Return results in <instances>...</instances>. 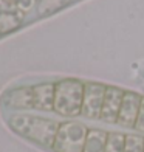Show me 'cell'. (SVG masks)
Listing matches in <instances>:
<instances>
[{
  "instance_id": "obj_9",
  "label": "cell",
  "mask_w": 144,
  "mask_h": 152,
  "mask_svg": "<svg viewBox=\"0 0 144 152\" xmlns=\"http://www.w3.org/2000/svg\"><path fill=\"white\" fill-rule=\"evenodd\" d=\"M107 138H108V132H105V130L88 129L84 152H104L105 144H107Z\"/></svg>"
},
{
  "instance_id": "obj_5",
  "label": "cell",
  "mask_w": 144,
  "mask_h": 152,
  "mask_svg": "<svg viewBox=\"0 0 144 152\" xmlns=\"http://www.w3.org/2000/svg\"><path fill=\"white\" fill-rule=\"evenodd\" d=\"M141 101H143V96H140L138 93L126 92L116 124H119L122 127H135L136 118H138V113H140V107H141Z\"/></svg>"
},
{
  "instance_id": "obj_13",
  "label": "cell",
  "mask_w": 144,
  "mask_h": 152,
  "mask_svg": "<svg viewBox=\"0 0 144 152\" xmlns=\"http://www.w3.org/2000/svg\"><path fill=\"white\" fill-rule=\"evenodd\" d=\"M135 130H138L140 134H144V96H143V101H141V107H140V113H138V118H136L135 123Z\"/></svg>"
},
{
  "instance_id": "obj_12",
  "label": "cell",
  "mask_w": 144,
  "mask_h": 152,
  "mask_svg": "<svg viewBox=\"0 0 144 152\" xmlns=\"http://www.w3.org/2000/svg\"><path fill=\"white\" fill-rule=\"evenodd\" d=\"M124 152H144V137L135 134L126 135Z\"/></svg>"
},
{
  "instance_id": "obj_11",
  "label": "cell",
  "mask_w": 144,
  "mask_h": 152,
  "mask_svg": "<svg viewBox=\"0 0 144 152\" xmlns=\"http://www.w3.org/2000/svg\"><path fill=\"white\" fill-rule=\"evenodd\" d=\"M68 2H70V0H40L39 6H37V11H39L40 16H47V14H51V12L60 10Z\"/></svg>"
},
{
  "instance_id": "obj_8",
  "label": "cell",
  "mask_w": 144,
  "mask_h": 152,
  "mask_svg": "<svg viewBox=\"0 0 144 152\" xmlns=\"http://www.w3.org/2000/svg\"><path fill=\"white\" fill-rule=\"evenodd\" d=\"M34 90V109L36 110H44V112H50L53 110L54 104V84H39L33 86Z\"/></svg>"
},
{
  "instance_id": "obj_4",
  "label": "cell",
  "mask_w": 144,
  "mask_h": 152,
  "mask_svg": "<svg viewBox=\"0 0 144 152\" xmlns=\"http://www.w3.org/2000/svg\"><path fill=\"white\" fill-rule=\"evenodd\" d=\"M107 86L99 82H85L84 84V101H82L81 115L88 120H99L104 104Z\"/></svg>"
},
{
  "instance_id": "obj_10",
  "label": "cell",
  "mask_w": 144,
  "mask_h": 152,
  "mask_svg": "<svg viewBox=\"0 0 144 152\" xmlns=\"http://www.w3.org/2000/svg\"><path fill=\"white\" fill-rule=\"evenodd\" d=\"M126 146V135L121 132H108L107 144L104 152H124Z\"/></svg>"
},
{
  "instance_id": "obj_3",
  "label": "cell",
  "mask_w": 144,
  "mask_h": 152,
  "mask_svg": "<svg viewBox=\"0 0 144 152\" xmlns=\"http://www.w3.org/2000/svg\"><path fill=\"white\" fill-rule=\"evenodd\" d=\"M88 129L76 121L60 123L53 143L54 152H84Z\"/></svg>"
},
{
  "instance_id": "obj_7",
  "label": "cell",
  "mask_w": 144,
  "mask_h": 152,
  "mask_svg": "<svg viewBox=\"0 0 144 152\" xmlns=\"http://www.w3.org/2000/svg\"><path fill=\"white\" fill-rule=\"evenodd\" d=\"M2 102L9 109H34L33 87H19L3 95Z\"/></svg>"
},
{
  "instance_id": "obj_2",
  "label": "cell",
  "mask_w": 144,
  "mask_h": 152,
  "mask_svg": "<svg viewBox=\"0 0 144 152\" xmlns=\"http://www.w3.org/2000/svg\"><path fill=\"white\" fill-rule=\"evenodd\" d=\"M84 82L78 79H62L54 84L53 110L62 116H78L82 112Z\"/></svg>"
},
{
  "instance_id": "obj_6",
  "label": "cell",
  "mask_w": 144,
  "mask_h": 152,
  "mask_svg": "<svg viewBox=\"0 0 144 152\" xmlns=\"http://www.w3.org/2000/svg\"><path fill=\"white\" fill-rule=\"evenodd\" d=\"M124 93L126 92L119 87L107 86L105 98H104V104H102L99 120L105 121V123H110V124L118 121V115H119V109H121V104H122Z\"/></svg>"
},
{
  "instance_id": "obj_1",
  "label": "cell",
  "mask_w": 144,
  "mask_h": 152,
  "mask_svg": "<svg viewBox=\"0 0 144 152\" xmlns=\"http://www.w3.org/2000/svg\"><path fill=\"white\" fill-rule=\"evenodd\" d=\"M8 124L16 134L47 148H53L54 138L60 126V123L54 120L33 115H12L8 120Z\"/></svg>"
}]
</instances>
